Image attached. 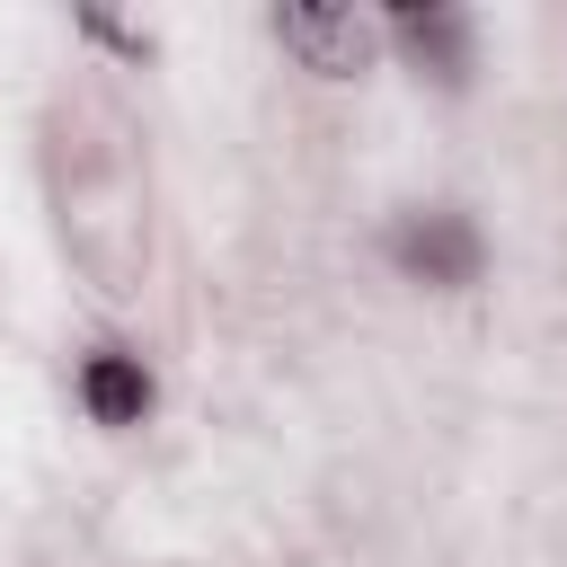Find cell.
Segmentation results:
<instances>
[{"mask_svg":"<svg viewBox=\"0 0 567 567\" xmlns=\"http://www.w3.org/2000/svg\"><path fill=\"white\" fill-rule=\"evenodd\" d=\"M390 257L408 266V275H425V284H478V266H487V239L470 230V213H408L399 230H390Z\"/></svg>","mask_w":567,"mask_h":567,"instance_id":"1","label":"cell"},{"mask_svg":"<svg viewBox=\"0 0 567 567\" xmlns=\"http://www.w3.org/2000/svg\"><path fill=\"white\" fill-rule=\"evenodd\" d=\"M390 35L434 71V80H461L470 71V9H390Z\"/></svg>","mask_w":567,"mask_h":567,"instance_id":"4","label":"cell"},{"mask_svg":"<svg viewBox=\"0 0 567 567\" xmlns=\"http://www.w3.org/2000/svg\"><path fill=\"white\" fill-rule=\"evenodd\" d=\"M275 35H284L310 71H328V80H346V71L372 62V27H363L354 9H275Z\"/></svg>","mask_w":567,"mask_h":567,"instance_id":"2","label":"cell"},{"mask_svg":"<svg viewBox=\"0 0 567 567\" xmlns=\"http://www.w3.org/2000/svg\"><path fill=\"white\" fill-rule=\"evenodd\" d=\"M80 399H89L97 425H142V408H151V372H142V354L97 346V354L80 363Z\"/></svg>","mask_w":567,"mask_h":567,"instance_id":"3","label":"cell"}]
</instances>
